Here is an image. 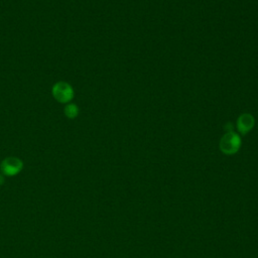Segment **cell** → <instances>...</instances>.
Instances as JSON below:
<instances>
[{
    "label": "cell",
    "mask_w": 258,
    "mask_h": 258,
    "mask_svg": "<svg viewBox=\"0 0 258 258\" xmlns=\"http://www.w3.org/2000/svg\"><path fill=\"white\" fill-rule=\"evenodd\" d=\"M64 114L70 119L76 118L78 116V114H79V109H78L77 105H75V104L67 105L66 108H64Z\"/></svg>",
    "instance_id": "cell-5"
},
{
    "label": "cell",
    "mask_w": 258,
    "mask_h": 258,
    "mask_svg": "<svg viewBox=\"0 0 258 258\" xmlns=\"http://www.w3.org/2000/svg\"><path fill=\"white\" fill-rule=\"evenodd\" d=\"M1 170L4 175L7 176H14L18 174L22 168H23V162L21 159L18 157L10 156L6 157L2 162H1Z\"/></svg>",
    "instance_id": "cell-3"
},
{
    "label": "cell",
    "mask_w": 258,
    "mask_h": 258,
    "mask_svg": "<svg viewBox=\"0 0 258 258\" xmlns=\"http://www.w3.org/2000/svg\"><path fill=\"white\" fill-rule=\"evenodd\" d=\"M253 126H254V118L250 114L241 115L237 121V128L243 134L251 130Z\"/></svg>",
    "instance_id": "cell-4"
},
{
    "label": "cell",
    "mask_w": 258,
    "mask_h": 258,
    "mask_svg": "<svg viewBox=\"0 0 258 258\" xmlns=\"http://www.w3.org/2000/svg\"><path fill=\"white\" fill-rule=\"evenodd\" d=\"M241 145V139L239 135L234 133L233 131H228L220 142L221 150L226 154H233L235 153Z\"/></svg>",
    "instance_id": "cell-1"
},
{
    "label": "cell",
    "mask_w": 258,
    "mask_h": 258,
    "mask_svg": "<svg viewBox=\"0 0 258 258\" xmlns=\"http://www.w3.org/2000/svg\"><path fill=\"white\" fill-rule=\"evenodd\" d=\"M4 183V176L0 174V185H2Z\"/></svg>",
    "instance_id": "cell-6"
},
{
    "label": "cell",
    "mask_w": 258,
    "mask_h": 258,
    "mask_svg": "<svg viewBox=\"0 0 258 258\" xmlns=\"http://www.w3.org/2000/svg\"><path fill=\"white\" fill-rule=\"evenodd\" d=\"M52 96L59 103H68L74 97V91L71 85L66 82L55 83L52 87Z\"/></svg>",
    "instance_id": "cell-2"
}]
</instances>
